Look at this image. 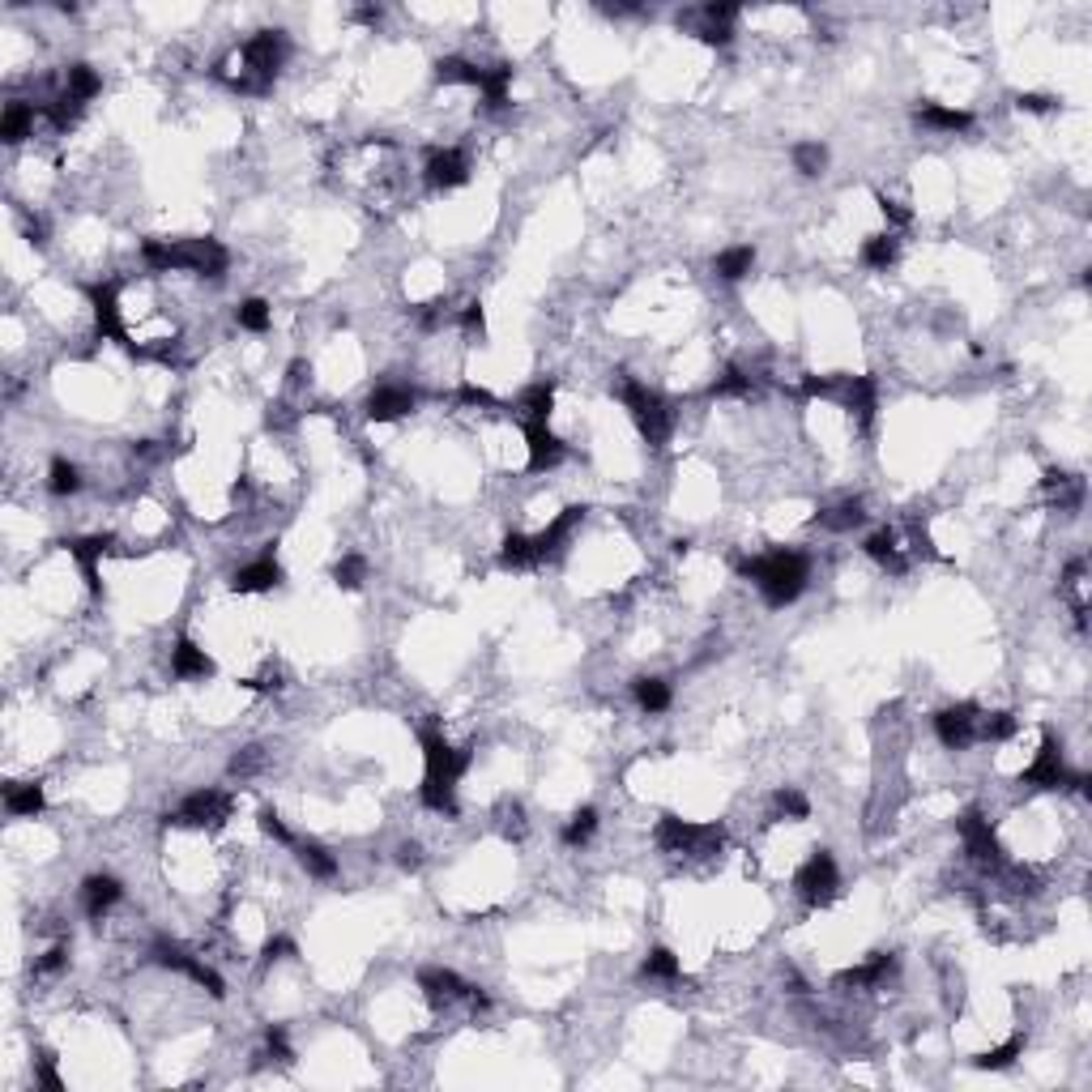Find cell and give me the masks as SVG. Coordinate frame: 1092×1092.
<instances>
[{"label":"cell","mask_w":1092,"mask_h":1092,"mask_svg":"<svg viewBox=\"0 0 1092 1092\" xmlns=\"http://www.w3.org/2000/svg\"><path fill=\"white\" fill-rule=\"evenodd\" d=\"M418 747H422V760H427V777H422V786H418V803L427 806V811L457 815V781L466 777V768L474 764V751L453 747L440 730H422Z\"/></svg>","instance_id":"obj_1"},{"label":"cell","mask_w":1092,"mask_h":1092,"mask_svg":"<svg viewBox=\"0 0 1092 1092\" xmlns=\"http://www.w3.org/2000/svg\"><path fill=\"white\" fill-rule=\"evenodd\" d=\"M141 261L154 274H197L218 282L230 269V252L218 239H146Z\"/></svg>","instance_id":"obj_2"},{"label":"cell","mask_w":1092,"mask_h":1092,"mask_svg":"<svg viewBox=\"0 0 1092 1092\" xmlns=\"http://www.w3.org/2000/svg\"><path fill=\"white\" fill-rule=\"evenodd\" d=\"M282 64H287V34L261 31V34H252L248 43L230 56V64H223V69H239L235 77H226L230 90H239V95H265V90L274 86Z\"/></svg>","instance_id":"obj_3"},{"label":"cell","mask_w":1092,"mask_h":1092,"mask_svg":"<svg viewBox=\"0 0 1092 1092\" xmlns=\"http://www.w3.org/2000/svg\"><path fill=\"white\" fill-rule=\"evenodd\" d=\"M806 572H811V563H806V555H799V550H768V555L742 563V576L760 589L773 610L799 602V594L806 589Z\"/></svg>","instance_id":"obj_4"},{"label":"cell","mask_w":1092,"mask_h":1092,"mask_svg":"<svg viewBox=\"0 0 1092 1092\" xmlns=\"http://www.w3.org/2000/svg\"><path fill=\"white\" fill-rule=\"evenodd\" d=\"M619 402L627 406V415H632L636 431L645 435L649 448H662L666 440H671L674 410L658 389H649V384H640V380H619Z\"/></svg>","instance_id":"obj_5"},{"label":"cell","mask_w":1092,"mask_h":1092,"mask_svg":"<svg viewBox=\"0 0 1092 1092\" xmlns=\"http://www.w3.org/2000/svg\"><path fill=\"white\" fill-rule=\"evenodd\" d=\"M653 841H658L662 854H696V858H709V854L722 850L726 828H722V824H691V819H678V815H662L658 828H653Z\"/></svg>","instance_id":"obj_6"},{"label":"cell","mask_w":1092,"mask_h":1092,"mask_svg":"<svg viewBox=\"0 0 1092 1092\" xmlns=\"http://www.w3.org/2000/svg\"><path fill=\"white\" fill-rule=\"evenodd\" d=\"M1024 786H1037V790H1080V794H1088V777L1084 773H1075V768L1062 760V747H1059V739L1050 735L1046 730V742H1042V751H1037V760L1024 768Z\"/></svg>","instance_id":"obj_7"},{"label":"cell","mask_w":1092,"mask_h":1092,"mask_svg":"<svg viewBox=\"0 0 1092 1092\" xmlns=\"http://www.w3.org/2000/svg\"><path fill=\"white\" fill-rule=\"evenodd\" d=\"M794 892H799L811 909H824V905L837 901L841 870H837V863H832V854L819 850V854L806 858V863L799 867V875H794Z\"/></svg>","instance_id":"obj_8"},{"label":"cell","mask_w":1092,"mask_h":1092,"mask_svg":"<svg viewBox=\"0 0 1092 1092\" xmlns=\"http://www.w3.org/2000/svg\"><path fill=\"white\" fill-rule=\"evenodd\" d=\"M230 811H235V799L226 790H197L188 794L184 803L166 815V824H188V828H223Z\"/></svg>","instance_id":"obj_9"},{"label":"cell","mask_w":1092,"mask_h":1092,"mask_svg":"<svg viewBox=\"0 0 1092 1092\" xmlns=\"http://www.w3.org/2000/svg\"><path fill=\"white\" fill-rule=\"evenodd\" d=\"M956 832H960V841H965V854L973 858V863L978 867H986L995 875L998 867L1007 863L1003 858V845H998V837H995V828H991V819H986L978 806H969V811H960V819H956Z\"/></svg>","instance_id":"obj_10"},{"label":"cell","mask_w":1092,"mask_h":1092,"mask_svg":"<svg viewBox=\"0 0 1092 1092\" xmlns=\"http://www.w3.org/2000/svg\"><path fill=\"white\" fill-rule=\"evenodd\" d=\"M150 956H154V965H162V969H175V973H184L188 982L205 986V991H210L214 998H223V995H226V982L218 978V973H214L210 965H205V960H197V956H192L188 947H179V943H171V939H154Z\"/></svg>","instance_id":"obj_11"},{"label":"cell","mask_w":1092,"mask_h":1092,"mask_svg":"<svg viewBox=\"0 0 1092 1092\" xmlns=\"http://www.w3.org/2000/svg\"><path fill=\"white\" fill-rule=\"evenodd\" d=\"M418 991L427 995V1003L435 1007H453V1003H474V1007H486V995L479 986H470L466 978H457L453 969H422L418 973Z\"/></svg>","instance_id":"obj_12"},{"label":"cell","mask_w":1092,"mask_h":1092,"mask_svg":"<svg viewBox=\"0 0 1092 1092\" xmlns=\"http://www.w3.org/2000/svg\"><path fill=\"white\" fill-rule=\"evenodd\" d=\"M978 717H982L978 704H947V709L934 713V735H939L947 751H965L978 742Z\"/></svg>","instance_id":"obj_13"},{"label":"cell","mask_w":1092,"mask_h":1092,"mask_svg":"<svg viewBox=\"0 0 1092 1092\" xmlns=\"http://www.w3.org/2000/svg\"><path fill=\"white\" fill-rule=\"evenodd\" d=\"M115 546V534H90V538H69L64 543V550L77 559V568H82V581L90 594H102V581H98V559L107 555V550Z\"/></svg>","instance_id":"obj_14"},{"label":"cell","mask_w":1092,"mask_h":1092,"mask_svg":"<svg viewBox=\"0 0 1092 1092\" xmlns=\"http://www.w3.org/2000/svg\"><path fill=\"white\" fill-rule=\"evenodd\" d=\"M422 175H427V184L435 192H448V188H461L470 179V159L461 150H431L427 154V166H422Z\"/></svg>","instance_id":"obj_15"},{"label":"cell","mask_w":1092,"mask_h":1092,"mask_svg":"<svg viewBox=\"0 0 1092 1092\" xmlns=\"http://www.w3.org/2000/svg\"><path fill=\"white\" fill-rule=\"evenodd\" d=\"M525 448H530V470L534 474L555 470L559 461L568 457V444H563L546 422H525Z\"/></svg>","instance_id":"obj_16"},{"label":"cell","mask_w":1092,"mask_h":1092,"mask_svg":"<svg viewBox=\"0 0 1092 1092\" xmlns=\"http://www.w3.org/2000/svg\"><path fill=\"white\" fill-rule=\"evenodd\" d=\"M90 303H95V320H98V333H102V338L133 346V342H128V333H124V325H120V290H115L111 282H98V287H90Z\"/></svg>","instance_id":"obj_17"},{"label":"cell","mask_w":1092,"mask_h":1092,"mask_svg":"<svg viewBox=\"0 0 1092 1092\" xmlns=\"http://www.w3.org/2000/svg\"><path fill=\"white\" fill-rule=\"evenodd\" d=\"M841 402L850 415H858V422H875V410H879V384L875 376H845L841 380Z\"/></svg>","instance_id":"obj_18"},{"label":"cell","mask_w":1092,"mask_h":1092,"mask_svg":"<svg viewBox=\"0 0 1092 1092\" xmlns=\"http://www.w3.org/2000/svg\"><path fill=\"white\" fill-rule=\"evenodd\" d=\"M581 521H585V508H563V512H559V517H555V521H550V525H546V530H543V534H538V538H534V550H538V563H546V559H555V555H559V550H563V543H568V538H572V530H576V525H581Z\"/></svg>","instance_id":"obj_19"},{"label":"cell","mask_w":1092,"mask_h":1092,"mask_svg":"<svg viewBox=\"0 0 1092 1092\" xmlns=\"http://www.w3.org/2000/svg\"><path fill=\"white\" fill-rule=\"evenodd\" d=\"M415 410V393L410 389H397V384H380L376 393L367 397V418L371 422H397Z\"/></svg>","instance_id":"obj_20"},{"label":"cell","mask_w":1092,"mask_h":1092,"mask_svg":"<svg viewBox=\"0 0 1092 1092\" xmlns=\"http://www.w3.org/2000/svg\"><path fill=\"white\" fill-rule=\"evenodd\" d=\"M892 973H896V960L888 952H875L867 965L837 973V986H841V991H867V986H883Z\"/></svg>","instance_id":"obj_21"},{"label":"cell","mask_w":1092,"mask_h":1092,"mask_svg":"<svg viewBox=\"0 0 1092 1092\" xmlns=\"http://www.w3.org/2000/svg\"><path fill=\"white\" fill-rule=\"evenodd\" d=\"M171 674L175 678H210L214 674V658L197 645V640L179 636L175 649H171Z\"/></svg>","instance_id":"obj_22"},{"label":"cell","mask_w":1092,"mask_h":1092,"mask_svg":"<svg viewBox=\"0 0 1092 1092\" xmlns=\"http://www.w3.org/2000/svg\"><path fill=\"white\" fill-rule=\"evenodd\" d=\"M124 896V888H120V879L115 875H90L86 883H82V905H86V918H95V922H102L107 918V909L115 905Z\"/></svg>","instance_id":"obj_23"},{"label":"cell","mask_w":1092,"mask_h":1092,"mask_svg":"<svg viewBox=\"0 0 1092 1092\" xmlns=\"http://www.w3.org/2000/svg\"><path fill=\"white\" fill-rule=\"evenodd\" d=\"M282 581V568H278V559H256V563H243V568L230 576V589H235V594H269V589H274Z\"/></svg>","instance_id":"obj_24"},{"label":"cell","mask_w":1092,"mask_h":1092,"mask_svg":"<svg viewBox=\"0 0 1092 1092\" xmlns=\"http://www.w3.org/2000/svg\"><path fill=\"white\" fill-rule=\"evenodd\" d=\"M735 18H739V5H704L700 9V26H696V34L704 38V43H730V26H735Z\"/></svg>","instance_id":"obj_25"},{"label":"cell","mask_w":1092,"mask_h":1092,"mask_svg":"<svg viewBox=\"0 0 1092 1092\" xmlns=\"http://www.w3.org/2000/svg\"><path fill=\"white\" fill-rule=\"evenodd\" d=\"M918 124L934 128V133H965V128H973V115L960 111V107H943V102H922Z\"/></svg>","instance_id":"obj_26"},{"label":"cell","mask_w":1092,"mask_h":1092,"mask_svg":"<svg viewBox=\"0 0 1092 1092\" xmlns=\"http://www.w3.org/2000/svg\"><path fill=\"white\" fill-rule=\"evenodd\" d=\"M482 64H474V60H466V56H444V60H435V82L440 86H474L479 90L482 86Z\"/></svg>","instance_id":"obj_27"},{"label":"cell","mask_w":1092,"mask_h":1092,"mask_svg":"<svg viewBox=\"0 0 1092 1092\" xmlns=\"http://www.w3.org/2000/svg\"><path fill=\"white\" fill-rule=\"evenodd\" d=\"M5 811L18 819L38 815L43 811V786H34V781H13V786H5Z\"/></svg>","instance_id":"obj_28"},{"label":"cell","mask_w":1092,"mask_h":1092,"mask_svg":"<svg viewBox=\"0 0 1092 1092\" xmlns=\"http://www.w3.org/2000/svg\"><path fill=\"white\" fill-rule=\"evenodd\" d=\"M290 850H294L299 867H303L312 879H333V875H338V858H333L325 845H316V841H294Z\"/></svg>","instance_id":"obj_29"},{"label":"cell","mask_w":1092,"mask_h":1092,"mask_svg":"<svg viewBox=\"0 0 1092 1092\" xmlns=\"http://www.w3.org/2000/svg\"><path fill=\"white\" fill-rule=\"evenodd\" d=\"M34 115H38V107H34V102H22V98H13L9 107H5V120H0V137H5L9 146H18L22 137H31V128H34Z\"/></svg>","instance_id":"obj_30"},{"label":"cell","mask_w":1092,"mask_h":1092,"mask_svg":"<svg viewBox=\"0 0 1092 1092\" xmlns=\"http://www.w3.org/2000/svg\"><path fill=\"white\" fill-rule=\"evenodd\" d=\"M60 90H64V95H69L73 102H82V107H86V102L102 90V77L90 69V64H69V69H64V86H60Z\"/></svg>","instance_id":"obj_31"},{"label":"cell","mask_w":1092,"mask_h":1092,"mask_svg":"<svg viewBox=\"0 0 1092 1092\" xmlns=\"http://www.w3.org/2000/svg\"><path fill=\"white\" fill-rule=\"evenodd\" d=\"M517 410H521L525 422H546L550 410H555V389H550L546 380H543V384H530V389L517 397Z\"/></svg>","instance_id":"obj_32"},{"label":"cell","mask_w":1092,"mask_h":1092,"mask_svg":"<svg viewBox=\"0 0 1092 1092\" xmlns=\"http://www.w3.org/2000/svg\"><path fill=\"white\" fill-rule=\"evenodd\" d=\"M713 269H717V278H722V282H742V278H747L751 269H755V248H751V243L726 248V252L713 261Z\"/></svg>","instance_id":"obj_33"},{"label":"cell","mask_w":1092,"mask_h":1092,"mask_svg":"<svg viewBox=\"0 0 1092 1092\" xmlns=\"http://www.w3.org/2000/svg\"><path fill=\"white\" fill-rule=\"evenodd\" d=\"M499 568H508V572L538 568L534 538H525V534H508V538H504V546H499Z\"/></svg>","instance_id":"obj_34"},{"label":"cell","mask_w":1092,"mask_h":1092,"mask_svg":"<svg viewBox=\"0 0 1092 1092\" xmlns=\"http://www.w3.org/2000/svg\"><path fill=\"white\" fill-rule=\"evenodd\" d=\"M863 550L879 563V568H888V572H905V555H901V546H896V534H892V530L870 534Z\"/></svg>","instance_id":"obj_35"},{"label":"cell","mask_w":1092,"mask_h":1092,"mask_svg":"<svg viewBox=\"0 0 1092 1092\" xmlns=\"http://www.w3.org/2000/svg\"><path fill=\"white\" fill-rule=\"evenodd\" d=\"M815 521L824 525V530H837V534L841 530H858V525L867 521V508H863V499H841L837 508H824Z\"/></svg>","instance_id":"obj_36"},{"label":"cell","mask_w":1092,"mask_h":1092,"mask_svg":"<svg viewBox=\"0 0 1092 1092\" xmlns=\"http://www.w3.org/2000/svg\"><path fill=\"white\" fill-rule=\"evenodd\" d=\"M1046 491H1050V499H1055L1059 508H1080L1084 482L1071 479V474H1062V470H1050V474H1046Z\"/></svg>","instance_id":"obj_37"},{"label":"cell","mask_w":1092,"mask_h":1092,"mask_svg":"<svg viewBox=\"0 0 1092 1092\" xmlns=\"http://www.w3.org/2000/svg\"><path fill=\"white\" fill-rule=\"evenodd\" d=\"M896 252H901V243H896V235L892 230H883V235H870L867 243H863V265H870V269H892L896 265Z\"/></svg>","instance_id":"obj_38"},{"label":"cell","mask_w":1092,"mask_h":1092,"mask_svg":"<svg viewBox=\"0 0 1092 1092\" xmlns=\"http://www.w3.org/2000/svg\"><path fill=\"white\" fill-rule=\"evenodd\" d=\"M508 86H512V64H495V69H486V73H482L479 95L486 98V107L499 111V107L508 102Z\"/></svg>","instance_id":"obj_39"},{"label":"cell","mask_w":1092,"mask_h":1092,"mask_svg":"<svg viewBox=\"0 0 1092 1092\" xmlns=\"http://www.w3.org/2000/svg\"><path fill=\"white\" fill-rule=\"evenodd\" d=\"M632 691H636V704L645 713H666V709H671V683H666V678H636Z\"/></svg>","instance_id":"obj_40"},{"label":"cell","mask_w":1092,"mask_h":1092,"mask_svg":"<svg viewBox=\"0 0 1092 1092\" xmlns=\"http://www.w3.org/2000/svg\"><path fill=\"white\" fill-rule=\"evenodd\" d=\"M640 973L653 982H678L683 978V965H678V956L671 952V947H653V952L645 956V965H640Z\"/></svg>","instance_id":"obj_41"},{"label":"cell","mask_w":1092,"mask_h":1092,"mask_svg":"<svg viewBox=\"0 0 1092 1092\" xmlns=\"http://www.w3.org/2000/svg\"><path fill=\"white\" fill-rule=\"evenodd\" d=\"M47 491L51 495H77L82 491V470H77L69 457H56L51 470H47Z\"/></svg>","instance_id":"obj_42"},{"label":"cell","mask_w":1092,"mask_h":1092,"mask_svg":"<svg viewBox=\"0 0 1092 1092\" xmlns=\"http://www.w3.org/2000/svg\"><path fill=\"white\" fill-rule=\"evenodd\" d=\"M794 159V171L799 175H819L828 166V146H819V141H799V146L790 150Z\"/></svg>","instance_id":"obj_43"},{"label":"cell","mask_w":1092,"mask_h":1092,"mask_svg":"<svg viewBox=\"0 0 1092 1092\" xmlns=\"http://www.w3.org/2000/svg\"><path fill=\"white\" fill-rule=\"evenodd\" d=\"M1016 735V717L1011 713H982L978 717V742H1007Z\"/></svg>","instance_id":"obj_44"},{"label":"cell","mask_w":1092,"mask_h":1092,"mask_svg":"<svg viewBox=\"0 0 1092 1092\" xmlns=\"http://www.w3.org/2000/svg\"><path fill=\"white\" fill-rule=\"evenodd\" d=\"M598 832V811L594 806H581V811H572V819H568V828H563V845H585L589 837H594Z\"/></svg>","instance_id":"obj_45"},{"label":"cell","mask_w":1092,"mask_h":1092,"mask_svg":"<svg viewBox=\"0 0 1092 1092\" xmlns=\"http://www.w3.org/2000/svg\"><path fill=\"white\" fill-rule=\"evenodd\" d=\"M367 581V559L363 555H342L333 563V585L338 589H358Z\"/></svg>","instance_id":"obj_46"},{"label":"cell","mask_w":1092,"mask_h":1092,"mask_svg":"<svg viewBox=\"0 0 1092 1092\" xmlns=\"http://www.w3.org/2000/svg\"><path fill=\"white\" fill-rule=\"evenodd\" d=\"M1024 1055V1037H1011V1042H1003V1046H995V1050H986V1055H978V1067L982 1071H998V1067H1011V1062H1016Z\"/></svg>","instance_id":"obj_47"},{"label":"cell","mask_w":1092,"mask_h":1092,"mask_svg":"<svg viewBox=\"0 0 1092 1092\" xmlns=\"http://www.w3.org/2000/svg\"><path fill=\"white\" fill-rule=\"evenodd\" d=\"M235 320H239V329H248V333H265L269 320H274V312H269L265 299H243L235 307Z\"/></svg>","instance_id":"obj_48"},{"label":"cell","mask_w":1092,"mask_h":1092,"mask_svg":"<svg viewBox=\"0 0 1092 1092\" xmlns=\"http://www.w3.org/2000/svg\"><path fill=\"white\" fill-rule=\"evenodd\" d=\"M713 397H751V376L742 367H726L713 384Z\"/></svg>","instance_id":"obj_49"},{"label":"cell","mask_w":1092,"mask_h":1092,"mask_svg":"<svg viewBox=\"0 0 1092 1092\" xmlns=\"http://www.w3.org/2000/svg\"><path fill=\"white\" fill-rule=\"evenodd\" d=\"M773 803H777V815H786V819H806V815H811V803H806L799 790H790V786L777 790Z\"/></svg>","instance_id":"obj_50"},{"label":"cell","mask_w":1092,"mask_h":1092,"mask_svg":"<svg viewBox=\"0 0 1092 1092\" xmlns=\"http://www.w3.org/2000/svg\"><path fill=\"white\" fill-rule=\"evenodd\" d=\"M261 832H265V837H269V841H278V845H287V850H290V845H294V832H290L287 824H282V815H278V811H269V806H265V811H261Z\"/></svg>","instance_id":"obj_51"},{"label":"cell","mask_w":1092,"mask_h":1092,"mask_svg":"<svg viewBox=\"0 0 1092 1092\" xmlns=\"http://www.w3.org/2000/svg\"><path fill=\"white\" fill-rule=\"evenodd\" d=\"M34 1084H43V1088H51V1092H60V1088H64V1080L56 1075V1059H51L47 1050L34 1059Z\"/></svg>","instance_id":"obj_52"},{"label":"cell","mask_w":1092,"mask_h":1092,"mask_svg":"<svg viewBox=\"0 0 1092 1092\" xmlns=\"http://www.w3.org/2000/svg\"><path fill=\"white\" fill-rule=\"evenodd\" d=\"M64 965H69V943L51 947V952H47V956H43V960H38V965H34V973H38V978H47V973H60Z\"/></svg>","instance_id":"obj_53"},{"label":"cell","mask_w":1092,"mask_h":1092,"mask_svg":"<svg viewBox=\"0 0 1092 1092\" xmlns=\"http://www.w3.org/2000/svg\"><path fill=\"white\" fill-rule=\"evenodd\" d=\"M1016 107H1020V111H1033V115H1046V111L1059 107V98H1050V95H1020Z\"/></svg>","instance_id":"obj_54"},{"label":"cell","mask_w":1092,"mask_h":1092,"mask_svg":"<svg viewBox=\"0 0 1092 1092\" xmlns=\"http://www.w3.org/2000/svg\"><path fill=\"white\" fill-rule=\"evenodd\" d=\"M265 1046H269V1055H274L278 1062H290V1059H294V1055H290V1042H287V1033H282V1029H269V1033H265Z\"/></svg>","instance_id":"obj_55"},{"label":"cell","mask_w":1092,"mask_h":1092,"mask_svg":"<svg viewBox=\"0 0 1092 1092\" xmlns=\"http://www.w3.org/2000/svg\"><path fill=\"white\" fill-rule=\"evenodd\" d=\"M457 402H461V406H495V397L486 393V389H479V384H461V389H457Z\"/></svg>","instance_id":"obj_56"},{"label":"cell","mask_w":1092,"mask_h":1092,"mask_svg":"<svg viewBox=\"0 0 1092 1092\" xmlns=\"http://www.w3.org/2000/svg\"><path fill=\"white\" fill-rule=\"evenodd\" d=\"M461 329L474 333V338H482V303H466V312H461Z\"/></svg>","instance_id":"obj_57"},{"label":"cell","mask_w":1092,"mask_h":1092,"mask_svg":"<svg viewBox=\"0 0 1092 1092\" xmlns=\"http://www.w3.org/2000/svg\"><path fill=\"white\" fill-rule=\"evenodd\" d=\"M256 764H261V747H243V755H235V760H230V773L248 777Z\"/></svg>","instance_id":"obj_58"},{"label":"cell","mask_w":1092,"mask_h":1092,"mask_svg":"<svg viewBox=\"0 0 1092 1092\" xmlns=\"http://www.w3.org/2000/svg\"><path fill=\"white\" fill-rule=\"evenodd\" d=\"M879 210H883V218H888V223H896V226H909V210L901 201H888V197H879Z\"/></svg>","instance_id":"obj_59"},{"label":"cell","mask_w":1092,"mask_h":1092,"mask_svg":"<svg viewBox=\"0 0 1092 1092\" xmlns=\"http://www.w3.org/2000/svg\"><path fill=\"white\" fill-rule=\"evenodd\" d=\"M287 956H294V943H290V939H282V934H278V939L265 943V960H287Z\"/></svg>","instance_id":"obj_60"},{"label":"cell","mask_w":1092,"mask_h":1092,"mask_svg":"<svg viewBox=\"0 0 1092 1092\" xmlns=\"http://www.w3.org/2000/svg\"><path fill=\"white\" fill-rule=\"evenodd\" d=\"M397 863H402L406 870H418L422 867V850H418V845H402V850H397Z\"/></svg>","instance_id":"obj_61"}]
</instances>
